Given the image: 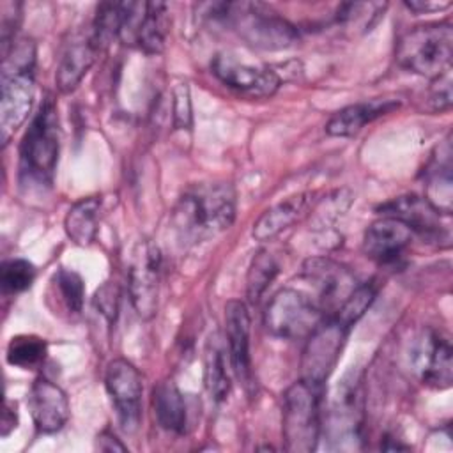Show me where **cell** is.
<instances>
[{
	"instance_id": "cell-1",
	"label": "cell",
	"mask_w": 453,
	"mask_h": 453,
	"mask_svg": "<svg viewBox=\"0 0 453 453\" xmlns=\"http://www.w3.org/2000/svg\"><path fill=\"white\" fill-rule=\"evenodd\" d=\"M235 219V189L230 182H200L188 188L179 198L172 226L177 239L196 244L219 235Z\"/></svg>"
},
{
	"instance_id": "cell-2",
	"label": "cell",
	"mask_w": 453,
	"mask_h": 453,
	"mask_svg": "<svg viewBox=\"0 0 453 453\" xmlns=\"http://www.w3.org/2000/svg\"><path fill=\"white\" fill-rule=\"evenodd\" d=\"M211 19L225 23L242 41L262 50H285L299 41L297 28L260 2L209 4Z\"/></svg>"
},
{
	"instance_id": "cell-3",
	"label": "cell",
	"mask_w": 453,
	"mask_h": 453,
	"mask_svg": "<svg viewBox=\"0 0 453 453\" xmlns=\"http://www.w3.org/2000/svg\"><path fill=\"white\" fill-rule=\"evenodd\" d=\"M35 46L32 41L12 44L4 57L2 101H0V136L7 145L11 136L27 120L35 96L34 87Z\"/></svg>"
},
{
	"instance_id": "cell-4",
	"label": "cell",
	"mask_w": 453,
	"mask_h": 453,
	"mask_svg": "<svg viewBox=\"0 0 453 453\" xmlns=\"http://www.w3.org/2000/svg\"><path fill=\"white\" fill-rule=\"evenodd\" d=\"M453 28L449 23H426L405 32L395 58L409 73L435 80L451 69Z\"/></svg>"
},
{
	"instance_id": "cell-5",
	"label": "cell",
	"mask_w": 453,
	"mask_h": 453,
	"mask_svg": "<svg viewBox=\"0 0 453 453\" xmlns=\"http://www.w3.org/2000/svg\"><path fill=\"white\" fill-rule=\"evenodd\" d=\"M60 149L58 115L51 97H46L34 115L19 145V173L25 182L50 186Z\"/></svg>"
},
{
	"instance_id": "cell-6",
	"label": "cell",
	"mask_w": 453,
	"mask_h": 453,
	"mask_svg": "<svg viewBox=\"0 0 453 453\" xmlns=\"http://www.w3.org/2000/svg\"><path fill=\"white\" fill-rule=\"evenodd\" d=\"M320 396L322 388L304 379L287 388L281 411L285 449L310 453L317 448L320 437Z\"/></svg>"
},
{
	"instance_id": "cell-7",
	"label": "cell",
	"mask_w": 453,
	"mask_h": 453,
	"mask_svg": "<svg viewBox=\"0 0 453 453\" xmlns=\"http://www.w3.org/2000/svg\"><path fill=\"white\" fill-rule=\"evenodd\" d=\"M326 319L319 304L304 292L281 288L276 292L264 313V324L273 336L283 340L308 338Z\"/></svg>"
},
{
	"instance_id": "cell-8",
	"label": "cell",
	"mask_w": 453,
	"mask_h": 453,
	"mask_svg": "<svg viewBox=\"0 0 453 453\" xmlns=\"http://www.w3.org/2000/svg\"><path fill=\"white\" fill-rule=\"evenodd\" d=\"M168 34V7L163 2H122V25L119 39L147 55L165 48Z\"/></svg>"
},
{
	"instance_id": "cell-9",
	"label": "cell",
	"mask_w": 453,
	"mask_h": 453,
	"mask_svg": "<svg viewBox=\"0 0 453 453\" xmlns=\"http://www.w3.org/2000/svg\"><path fill=\"white\" fill-rule=\"evenodd\" d=\"M349 329L350 327L342 324L333 315L326 317L317 326V329L306 338V347L301 359V379L324 388V382L336 366Z\"/></svg>"
},
{
	"instance_id": "cell-10",
	"label": "cell",
	"mask_w": 453,
	"mask_h": 453,
	"mask_svg": "<svg viewBox=\"0 0 453 453\" xmlns=\"http://www.w3.org/2000/svg\"><path fill=\"white\" fill-rule=\"evenodd\" d=\"M161 280V251L152 241L134 246L127 271V294L138 317L149 320L157 310Z\"/></svg>"
},
{
	"instance_id": "cell-11",
	"label": "cell",
	"mask_w": 453,
	"mask_h": 453,
	"mask_svg": "<svg viewBox=\"0 0 453 453\" xmlns=\"http://www.w3.org/2000/svg\"><path fill=\"white\" fill-rule=\"evenodd\" d=\"M303 278L315 292V296L310 297L326 317L333 315L357 287L354 274L345 265L326 257L308 258L303 264Z\"/></svg>"
},
{
	"instance_id": "cell-12",
	"label": "cell",
	"mask_w": 453,
	"mask_h": 453,
	"mask_svg": "<svg viewBox=\"0 0 453 453\" xmlns=\"http://www.w3.org/2000/svg\"><path fill=\"white\" fill-rule=\"evenodd\" d=\"M104 386L117 411L120 426L127 434L134 432L142 418L143 393V382L138 368L124 357L110 361L104 373Z\"/></svg>"
},
{
	"instance_id": "cell-13",
	"label": "cell",
	"mask_w": 453,
	"mask_h": 453,
	"mask_svg": "<svg viewBox=\"0 0 453 453\" xmlns=\"http://www.w3.org/2000/svg\"><path fill=\"white\" fill-rule=\"evenodd\" d=\"M211 69L225 87L253 99L271 97L281 83L271 67L242 62L230 53H218L211 62Z\"/></svg>"
},
{
	"instance_id": "cell-14",
	"label": "cell",
	"mask_w": 453,
	"mask_h": 453,
	"mask_svg": "<svg viewBox=\"0 0 453 453\" xmlns=\"http://www.w3.org/2000/svg\"><path fill=\"white\" fill-rule=\"evenodd\" d=\"M250 313L242 301H228L225 306V333L228 361L234 375L246 386H253L250 356Z\"/></svg>"
},
{
	"instance_id": "cell-15",
	"label": "cell",
	"mask_w": 453,
	"mask_h": 453,
	"mask_svg": "<svg viewBox=\"0 0 453 453\" xmlns=\"http://www.w3.org/2000/svg\"><path fill=\"white\" fill-rule=\"evenodd\" d=\"M412 241V230L400 219L380 216L365 232L363 251L377 264L396 262Z\"/></svg>"
},
{
	"instance_id": "cell-16",
	"label": "cell",
	"mask_w": 453,
	"mask_h": 453,
	"mask_svg": "<svg viewBox=\"0 0 453 453\" xmlns=\"http://www.w3.org/2000/svg\"><path fill=\"white\" fill-rule=\"evenodd\" d=\"M382 216H391L403 221L412 234L418 232L419 235L441 239L442 235L448 237L446 226L442 223V216L425 196L418 195H405L393 198L379 207Z\"/></svg>"
},
{
	"instance_id": "cell-17",
	"label": "cell",
	"mask_w": 453,
	"mask_h": 453,
	"mask_svg": "<svg viewBox=\"0 0 453 453\" xmlns=\"http://www.w3.org/2000/svg\"><path fill=\"white\" fill-rule=\"evenodd\" d=\"M28 407L39 432L55 434L69 418V400L60 386L46 377L34 380L28 393Z\"/></svg>"
},
{
	"instance_id": "cell-18",
	"label": "cell",
	"mask_w": 453,
	"mask_h": 453,
	"mask_svg": "<svg viewBox=\"0 0 453 453\" xmlns=\"http://www.w3.org/2000/svg\"><path fill=\"white\" fill-rule=\"evenodd\" d=\"M400 106L398 99H372V101H361L349 104L342 110H338L326 124V133L329 136L338 138H349L357 134L366 124L373 122L375 119L388 115L395 111Z\"/></svg>"
},
{
	"instance_id": "cell-19",
	"label": "cell",
	"mask_w": 453,
	"mask_h": 453,
	"mask_svg": "<svg viewBox=\"0 0 453 453\" xmlns=\"http://www.w3.org/2000/svg\"><path fill=\"white\" fill-rule=\"evenodd\" d=\"M419 375L423 384L446 389L451 386V345L441 331H430L419 349Z\"/></svg>"
},
{
	"instance_id": "cell-20",
	"label": "cell",
	"mask_w": 453,
	"mask_h": 453,
	"mask_svg": "<svg viewBox=\"0 0 453 453\" xmlns=\"http://www.w3.org/2000/svg\"><path fill=\"white\" fill-rule=\"evenodd\" d=\"M97 53L99 51L92 44L90 35H80L71 39L65 44L57 65V73H55L57 88L62 94L73 92L81 83L88 69L92 67Z\"/></svg>"
},
{
	"instance_id": "cell-21",
	"label": "cell",
	"mask_w": 453,
	"mask_h": 453,
	"mask_svg": "<svg viewBox=\"0 0 453 453\" xmlns=\"http://www.w3.org/2000/svg\"><path fill=\"white\" fill-rule=\"evenodd\" d=\"M426 168V200L444 216L451 214L453 179H451V145L444 140Z\"/></svg>"
},
{
	"instance_id": "cell-22",
	"label": "cell",
	"mask_w": 453,
	"mask_h": 453,
	"mask_svg": "<svg viewBox=\"0 0 453 453\" xmlns=\"http://www.w3.org/2000/svg\"><path fill=\"white\" fill-rule=\"evenodd\" d=\"M311 193H299L288 196L287 200L267 209L253 225L251 235L257 241H271L288 226H292L299 218L304 216L310 207Z\"/></svg>"
},
{
	"instance_id": "cell-23",
	"label": "cell",
	"mask_w": 453,
	"mask_h": 453,
	"mask_svg": "<svg viewBox=\"0 0 453 453\" xmlns=\"http://www.w3.org/2000/svg\"><path fill=\"white\" fill-rule=\"evenodd\" d=\"M152 411L157 425L172 434H184L188 409L182 393L172 380H161L152 389Z\"/></svg>"
},
{
	"instance_id": "cell-24",
	"label": "cell",
	"mask_w": 453,
	"mask_h": 453,
	"mask_svg": "<svg viewBox=\"0 0 453 453\" xmlns=\"http://www.w3.org/2000/svg\"><path fill=\"white\" fill-rule=\"evenodd\" d=\"M99 196H87L74 202L64 218V228L67 237L78 246L92 244L99 228Z\"/></svg>"
},
{
	"instance_id": "cell-25",
	"label": "cell",
	"mask_w": 453,
	"mask_h": 453,
	"mask_svg": "<svg viewBox=\"0 0 453 453\" xmlns=\"http://www.w3.org/2000/svg\"><path fill=\"white\" fill-rule=\"evenodd\" d=\"M225 354L226 350L218 334H212L205 349V386L214 402H223L230 393V372Z\"/></svg>"
},
{
	"instance_id": "cell-26",
	"label": "cell",
	"mask_w": 453,
	"mask_h": 453,
	"mask_svg": "<svg viewBox=\"0 0 453 453\" xmlns=\"http://www.w3.org/2000/svg\"><path fill=\"white\" fill-rule=\"evenodd\" d=\"M122 25V2H103L97 5L90 41L97 48V51L104 50L115 37L120 34Z\"/></svg>"
},
{
	"instance_id": "cell-27",
	"label": "cell",
	"mask_w": 453,
	"mask_h": 453,
	"mask_svg": "<svg viewBox=\"0 0 453 453\" xmlns=\"http://www.w3.org/2000/svg\"><path fill=\"white\" fill-rule=\"evenodd\" d=\"M280 273V264L276 262V258L265 251L260 250L248 269V276H246V296L250 303H258V299L262 297V294L267 290V287L274 281V278Z\"/></svg>"
},
{
	"instance_id": "cell-28",
	"label": "cell",
	"mask_w": 453,
	"mask_h": 453,
	"mask_svg": "<svg viewBox=\"0 0 453 453\" xmlns=\"http://www.w3.org/2000/svg\"><path fill=\"white\" fill-rule=\"evenodd\" d=\"M7 363L23 370L39 366L46 357V342L35 334H18L12 336L7 352Z\"/></svg>"
},
{
	"instance_id": "cell-29",
	"label": "cell",
	"mask_w": 453,
	"mask_h": 453,
	"mask_svg": "<svg viewBox=\"0 0 453 453\" xmlns=\"http://www.w3.org/2000/svg\"><path fill=\"white\" fill-rule=\"evenodd\" d=\"M35 267L25 258H9L0 269V285L4 294H19L32 287Z\"/></svg>"
},
{
	"instance_id": "cell-30",
	"label": "cell",
	"mask_w": 453,
	"mask_h": 453,
	"mask_svg": "<svg viewBox=\"0 0 453 453\" xmlns=\"http://www.w3.org/2000/svg\"><path fill=\"white\" fill-rule=\"evenodd\" d=\"M375 294H377V290L372 283L357 285L350 292V296L343 301V304L333 313V317H336L347 327H352L370 308L372 301L375 299Z\"/></svg>"
},
{
	"instance_id": "cell-31",
	"label": "cell",
	"mask_w": 453,
	"mask_h": 453,
	"mask_svg": "<svg viewBox=\"0 0 453 453\" xmlns=\"http://www.w3.org/2000/svg\"><path fill=\"white\" fill-rule=\"evenodd\" d=\"M53 281L65 310L71 313H80L85 297V285L81 276L71 269H60L53 276Z\"/></svg>"
},
{
	"instance_id": "cell-32",
	"label": "cell",
	"mask_w": 453,
	"mask_h": 453,
	"mask_svg": "<svg viewBox=\"0 0 453 453\" xmlns=\"http://www.w3.org/2000/svg\"><path fill=\"white\" fill-rule=\"evenodd\" d=\"M428 106L432 111H444L451 106V69L434 80L428 90Z\"/></svg>"
},
{
	"instance_id": "cell-33",
	"label": "cell",
	"mask_w": 453,
	"mask_h": 453,
	"mask_svg": "<svg viewBox=\"0 0 453 453\" xmlns=\"http://www.w3.org/2000/svg\"><path fill=\"white\" fill-rule=\"evenodd\" d=\"M19 4H12V2H4L2 4V55L5 57L7 51L12 46V39H14V32L16 27L19 23Z\"/></svg>"
},
{
	"instance_id": "cell-34",
	"label": "cell",
	"mask_w": 453,
	"mask_h": 453,
	"mask_svg": "<svg viewBox=\"0 0 453 453\" xmlns=\"http://www.w3.org/2000/svg\"><path fill=\"white\" fill-rule=\"evenodd\" d=\"M96 306L97 310L110 320L113 322L117 317L119 310V288L115 283H104L101 288L96 292Z\"/></svg>"
},
{
	"instance_id": "cell-35",
	"label": "cell",
	"mask_w": 453,
	"mask_h": 453,
	"mask_svg": "<svg viewBox=\"0 0 453 453\" xmlns=\"http://www.w3.org/2000/svg\"><path fill=\"white\" fill-rule=\"evenodd\" d=\"M173 120L180 129L191 126V103L186 85H180L173 90Z\"/></svg>"
},
{
	"instance_id": "cell-36",
	"label": "cell",
	"mask_w": 453,
	"mask_h": 453,
	"mask_svg": "<svg viewBox=\"0 0 453 453\" xmlns=\"http://www.w3.org/2000/svg\"><path fill=\"white\" fill-rule=\"evenodd\" d=\"M96 448L101 449V451H126L127 448L120 442V439H117L111 432L104 430L97 435V441H96Z\"/></svg>"
},
{
	"instance_id": "cell-37",
	"label": "cell",
	"mask_w": 453,
	"mask_h": 453,
	"mask_svg": "<svg viewBox=\"0 0 453 453\" xmlns=\"http://www.w3.org/2000/svg\"><path fill=\"white\" fill-rule=\"evenodd\" d=\"M405 5L414 12H434L442 11L451 5V2H430V0H416V2H405Z\"/></svg>"
},
{
	"instance_id": "cell-38",
	"label": "cell",
	"mask_w": 453,
	"mask_h": 453,
	"mask_svg": "<svg viewBox=\"0 0 453 453\" xmlns=\"http://www.w3.org/2000/svg\"><path fill=\"white\" fill-rule=\"evenodd\" d=\"M18 423V414L16 409H12L11 402H5V409H4V418H2V437H7Z\"/></svg>"
}]
</instances>
